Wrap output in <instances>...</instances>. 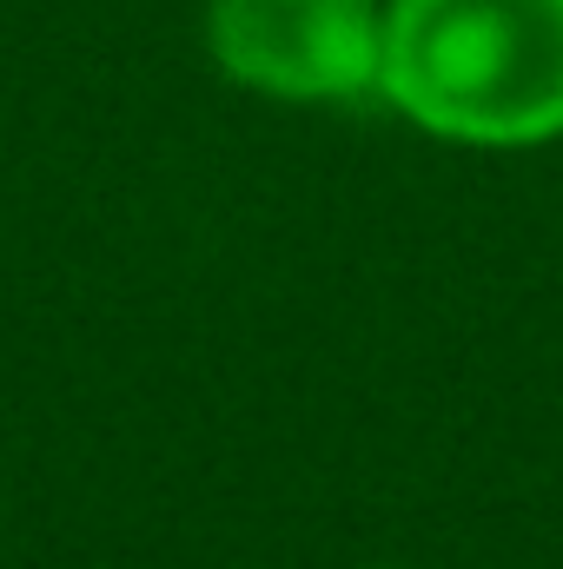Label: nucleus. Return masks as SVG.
Instances as JSON below:
<instances>
[{
    "label": "nucleus",
    "instance_id": "obj_1",
    "mask_svg": "<svg viewBox=\"0 0 563 569\" xmlns=\"http://www.w3.org/2000/svg\"><path fill=\"white\" fill-rule=\"evenodd\" d=\"M378 93L437 140L563 133V0H392Z\"/></svg>",
    "mask_w": 563,
    "mask_h": 569
},
{
    "label": "nucleus",
    "instance_id": "obj_2",
    "mask_svg": "<svg viewBox=\"0 0 563 569\" xmlns=\"http://www.w3.org/2000/svg\"><path fill=\"white\" fill-rule=\"evenodd\" d=\"M206 47L226 80L266 100H365L385 73L378 0H213Z\"/></svg>",
    "mask_w": 563,
    "mask_h": 569
}]
</instances>
